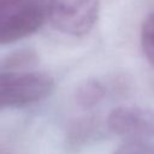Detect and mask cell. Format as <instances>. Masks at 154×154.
Masks as SVG:
<instances>
[{"instance_id": "2", "label": "cell", "mask_w": 154, "mask_h": 154, "mask_svg": "<svg viewBox=\"0 0 154 154\" xmlns=\"http://www.w3.org/2000/svg\"><path fill=\"white\" fill-rule=\"evenodd\" d=\"M53 88L52 77L43 72L0 73V109L37 102L47 97Z\"/></svg>"}, {"instance_id": "4", "label": "cell", "mask_w": 154, "mask_h": 154, "mask_svg": "<svg viewBox=\"0 0 154 154\" xmlns=\"http://www.w3.org/2000/svg\"><path fill=\"white\" fill-rule=\"evenodd\" d=\"M106 124L109 131L119 136H154V109L120 106L109 112Z\"/></svg>"}, {"instance_id": "7", "label": "cell", "mask_w": 154, "mask_h": 154, "mask_svg": "<svg viewBox=\"0 0 154 154\" xmlns=\"http://www.w3.org/2000/svg\"><path fill=\"white\" fill-rule=\"evenodd\" d=\"M141 46L148 61L154 65V11L148 14L142 24Z\"/></svg>"}, {"instance_id": "3", "label": "cell", "mask_w": 154, "mask_h": 154, "mask_svg": "<svg viewBox=\"0 0 154 154\" xmlns=\"http://www.w3.org/2000/svg\"><path fill=\"white\" fill-rule=\"evenodd\" d=\"M100 12L99 0H49L47 18L59 31L84 36L96 24Z\"/></svg>"}, {"instance_id": "8", "label": "cell", "mask_w": 154, "mask_h": 154, "mask_svg": "<svg viewBox=\"0 0 154 154\" xmlns=\"http://www.w3.org/2000/svg\"><path fill=\"white\" fill-rule=\"evenodd\" d=\"M35 60H36V55L34 52L22 51V52H18V53L8 57L7 59H5L1 64V69L12 71V70L22 69L25 66H30L35 63Z\"/></svg>"}, {"instance_id": "10", "label": "cell", "mask_w": 154, "mask_h": 154, "mask_svg": "<svg viewBox=\"0 0 154 154\" xmlns=\"http://www.w3.org/2000/svg\"><path fill=\"white\" fill-rule=\"evenodd\" d=\"M152 88H153V90H154V82H153V84H152Z\"/></svg>"}, {"instance_id": "5", "label": "cell", "mask_w": 154, "mask_h": 154, "mask_svg": "<svg viewBox=\"0 0 154 154\" xmlns=\"http://www.w3.org/2000/svg\"><path fill=\"white\" fill-rule=\"evenodd\" d=\"M100 131V120L93 116H85L73 119L66 130V146L70 150H78L90 141Z\"/></svg>"}, {"instance_id": "6", "label": "cell", "mask_w": 154, "mask_h": 154, "mask_svg": "<svg viewBox=\"0 0 154 154\" xmlns=\"http://www.w3.org/2000/svg\"><path fill=\"white\" fill-rule=\"evenodd\" d=\"M106 95V88L97 79H88L79 84L75 93V100L84 109L96 106Z\"/></svg>"}, {"instance_id": "1", "label": "cell", "mask_w": 154, "mask_h": 154, "mask_svg": "<svg viewBox=\"0 0 154 154\" xmlns=\"http://www.w3.org/2000/svg\"><path fill=\"white\" fill-rule=\"evenodd\" d=\"M46 17L47 4L43 0H0V45L34 34Z\"/></svg>"}, {"instance_id": "9", "label": "cell", "mask_w": 154, "mask_h": 154, "mask_svg": "<svg viewBox=\"0 0 154 154\" xmlns=\"http://www.w3.org/2000/svg\"><path fill=\"white\" fill-rule=\"evenodd\" d=\"M113 154H154V146L138 140H131L122 144Z\"/></svg>"}]
</instances>
